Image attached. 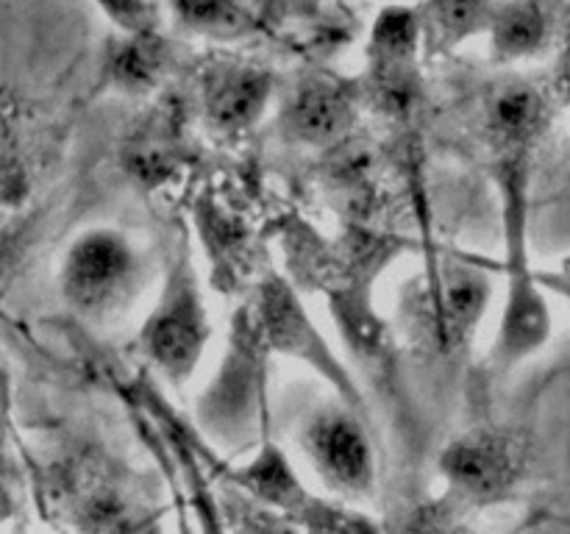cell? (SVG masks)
Instances as JSON below:
<instances>
[{
	"mask_svg": "<svg viewBox=\"0 0 570 534\" xmlns=\"http://www.w3.org/2000/svg\"><path fill=\"white\" fill-rule=\"evenodd\" d=\"M527 445L510 428H473L445 448L440 467L451 493L468 504L499 501L518 484Z\"/></svg>",
	"mask_w": 570,
	"mask_h": 534,
	"instance_id": "ba28073f",
	"label": "cell"
},
{
	"mask_svg": "<svg viewBox=\"0 0 570 534\" xmlns=\"http://www.w3.org/2000/svg\"><path fill=\"white\" fill-rule=\"evenodd\" d=\"M540 281V287H549L554 289V293L566 295V298L570 300V259H566L560 265V270L557 273H534Z\"/></svg>",
	"mask_w": 570,
	"mask_h": 534,
	"instance_id": "603a6c76",
	"label": "cell"
},
{
	"mask_svg": "<svg viewBox=\"0 0 570 534\" xmlns=\"http://www.w3.org/2000/svg\"><path fill=\"white\" fill-rule=\"evenodd\" d=\"M546 122H549V106L543 95L527 83H510L490 98L484 131L499 154V161L529 159Z\"/></svg>",
	"mask_w": 570,
	"mask_h": 534,
	"instance_id": "5bb4252c",
	"label": "cell"
},
{
	"mask_svg": "<svg viewBox=\"0 0 570 534\" xmlns=\"http://www.w3.org/2000/svg\"><path fill=\"white\" fill-rule=\"evenodd\" d=\"M223 510L239 534H306L287 512L262 504L248 493H228Z\"/></svg>",
	"mask_w": 570,
	"mask_h": 534,
	"instance_id": "d6986e66",
	"label": "cell"
},
{
	"mask_svg": "<svg viewBox=\"0 0 570 534\" xmlns=\"http://www.w3.org/2000/svg\"><path fill=\"white\" fill-rule=\"evenodd\" d=\"M490 20V0H432L426 11L429 31L438 42L454 44Z\"/></svg>",
	"mask_w": 570,
	"mask_h": 534,
	"instance_id": "ac0fdd59",
	"label": "cell"
},
{
	"mask_svg": "<svg viewBox=\"0 0 570 534\" xmlns=\"http://www.w3.org/2000/svg\"><path fill=\"white\" fill-rule=\"evenodd\" d=\"M6 376L0 370V521L14 510V467H11L9 451H6Z\"/></svg>",
	"mask_w": 570,
	"mask_h": 534,
	"instance_id": "7402d4cb",
	"label": "cell"
},
{
	"mask_svg": "<svg viewBox=\"0 0 570 534\" xmlns=\"http://www.w3.org/2000/svg\"><path fill=\"white\" fill-rule=\"evenodd\" d=\"M493 284L465 256H440L412 278L401 298L406 337L438 356H456L471 345L488 309Z\"/></svg>",
	"mask_w": 570,
	"mask_h": 534,
	"instance_id": "6da1fadb",
	"label": "cell"
},
{
	"mask_svg": "<svg viewBox=\"0 0 570 534\" xmlns=\"http://www.w3.org/2000/svg\"><path fill=\"white\" fill-rule=\"evenodd\" d=\"M33 226H37V215H11L0 220V298L31 248Z\"/></svg>",
	"mask_w": 570,
	"mask_h": 534,
	"instance_id": "44dd1931",
	"label": "cell"
},
{
	"mask_svg": "<svg viewBox=\"0 0 570 534\" xmlns=\"http://www.w3.org/2000/svg\"><path fill=\"white\" fill-rule=\"evenodd\" d=\"M178 20L209 33H245L262 26L273 0H170Z\"/></svg>",
	"mask_w": 570,
	"mask_h": 534,
	"instance_id": "9a60e30c",
	"label": "cell"
},
{
	"mask_svg": "<svg viewBox=\"0 0 570 534\" xmlns=\"http://www.w3.org/2000/svg\"><path fill=\"white\" fill-rule=\"evenodd\" d=\"M28 195V165L14 106L0 98V211H11Z\"/></svg>",
	"mask_w": 570,
	"mask_h": 534,
	"instance_id": "2e32d148",
	"label": "cell"
},
{
	"mask_svg": "<svg viewBox=\"0 0 570 534\" xmlns=\"http://www.w3.org/2000/svg\"><path fill=\"white\" fill-rule=\"evenodd\" d=\"M209 343V317L189 245H173L159 300L139 332V350L170 382H187Z\"/></svg>",
	"mask_w": 570,
	"mask_h": 534,
	"instance_id": "3957f363",
	"label": "cell"
},
{
	"mask_svg": "<svg viewBox=\"0 0 570 534\" xmlns=\"http://www.w3.org/2000/svg\"><path fill=\"white\" fill-rule=\"evenodd\" d=\"M161 70V50L148 33H137L131 42L122 44L111 61V76L126 89H145L156 81Z\"/></svg>",
	"mask_w": 570,
	"mask_h": 534,
	"instance_id": "ffe728a7",
	"label": "cell"
},
{
	"mask_svg": "<svg viewBox=\"0 0 570 534\" xmlns=\"http://www.w3.org/2000/svg\"><path fill=\"white\" fill-rule=\"evenodd\" d=\"M248 309L271 354H284L306 362L317 376H323L337 389L343 404H348L356 412L362 409V395L356 389L354 376L328 348L326 337L315 326V320L306 315L298 289L289 278L267 270L265 278L256 284Z\"/></svg>",
	"mask_w": 570,
	"mask_h": 534,
	"instance_id": "8992f818",
	"label": "cell"
},
{
	"mask_svg": "<svg viewBox=\"0 0 570 534\" xmlns=\"http://www.w3.org/2000/svg\"><path fill=\"white\" fill-rule=\"evenodd\" d=\"M337 245L348 259H354L362 267H371L376 273H382L390 265V259L399 254V243L395 239L379 237V234L371 231H360V228L345 234ZM287 261L289 270H293V278L301 287L321 289L334 267V243H326L309 226L298 222L295 231L287 237Z\"/></svg>",
	"mask_w": 570,
	"mask_h": 534,
	"instance_id": "7c38bea8",
	"label": "cell"
},
{
	"mask_svg": "<svg viewBox=\"0 0 570 534\" xmlns=\"http://www.w3.org/2000/svg\"><path fill=\"white\" fill-rule=\"evenodd\" d=\"M421 20L410 9H387L371 37V98L384 115H406L417 100Z\"/></svg>",
	"mask_w": 570,
	"mask_h": 534,
	"instance_id": "30bf717a",
	"label": "cell"
},
{
	"mask_svg": "<svg viewBox=\"0 0 570 534\" xmlns=\"http://www.w3.org/2000/svg\"><path fill=\"white\" fill-rule=\"evenodd\" d=\"M48 495L78 534H128L145 521L137 490L98 451H83L56 467Z\"/></svg>",
	"mask_w": 570,
	"mask_h": 534,
	"instance_id": "5b68a950",
	"label": "cell"
},
{
	"mask_svg": "<svg viewBox=\"0 0 570 534\" xmlns=\"http://www.w3.org/2000/svg\"><path fill=\"white\" fill-rule=\"evenodd\" d=\"M304 448L323 482L343 495H367L373 487V451L365 426L348 404H328L309 417Z\"/></svg>",
	"mask_w": 570,
	"mask_h": 534,
	"instance_id": "9c48e42d",
	"label": "cell"
},
{
	"mask_svg": "<svg viewBox=\"0 0 570 534\" xmlns=\"http://www.w3.org/2000/svg\"><path fill=\"white\" fill-rule=\"evenodd\" d=\"M493 42L501 56H527L543 42V14L534 3H510L490 17Z\"/></svg>",
	"mask_w": 570,
	"mask_h": 534,
	"instance_id": "e0dca14e",
	"label": "cell"
},
{
	"mask_svg": "<svg viewBox=\"0 0 570 534\" xmlns=\"http://www.w3.org/2000/svg\"><path fill=\"white\" fill-rule=\"evenodd\" d=\"M267 362L271 350L245 304L234 315L226 354L200 398V421L226 437L248 432L265 412Z\"/></svg>",
	"mask_w": 570,
	"mask_h": 534,
	"instance_id": "52a82bcc",
	"label": "cell"
},
{
	"mask_svg": "<svg viewBox=\"0 0 570 534\" xmlns=\"http://www.w3.org/2000/svg\"><path fill=\"white\" fill-rule=\"evenodd\" d=\"M271 76L245 65H215L204 76V117L215 131L245 134L265 111L271 98Z\"/></svg>",
	"mask_w": 570,
	"mask_h": 534,
	"instance_id": "4fadbf2b",
	"label": "cell"
},
{
	"mask_svg": "<svg viewBox=\"0 0 570 534\" xmlns=\"http://www.w3.org/2000/svg\"><path fill=\"white\" fill-rule=\"evenodd\" d=\"M527 159L499 161V178L507 204V243H510V254H507L510 281H507L499 337L493 345V362L501 370L518 365L538 348H543L551 334L549 304L540 293L538 276L529 270L527 248H523V237H527V228H523V222H527Z\"/></svg>",
	"mask_w": 570,
	"mask_h": 534,
	"instance_id": "7a4b0ae2",
	"label": "cell"
},
{
	"mask_svg": "<svg viewBox=\"0 0 570 534\" xmlns=\"http://www.w3.org/2000/svg\"><path fill=\"white\" fill-rule=\"evenodd\" d=\"M356 120V95L334 78L304 81L282 109V131L301 145L343 142Z\"/></svg>",
	"mask_w": 570,
	"mask_h": 534,
	"instance_id": "8fae6325",
	"label": "cell"
},
{
	"mask_svg": "<svg viewBox=\"0 0 570 534\" xmlns=\"http://www.w3.org/2000/svg\"><path fill=\"white\" fill-rule=\"evenodd\" d=\"M142 284V256L117 228L83 231L65 254L59 289L67 306L87 320L120 315Z\"/></svg>",
	"mask_w": 570,
	"mask_h": 534,
	"instance_id": "277c9868",
	"label": "cell"
}]
</instances>
